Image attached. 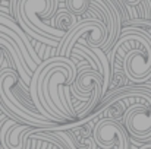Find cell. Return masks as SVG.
Segmentation results:
<instances>
[{
  "instance_id": "1",
  "label": "cell",
  "mask_w": 151,
  "mask_h": 149,
  "mask_svg": "<svg viewBox=\"0 0 151 149\" xmlns=\"http://www.w3.org/2000/svg\"><path fill=\"white\" fill-rule=\"evenodd\" d=\"M111 73L119 67L128 81L142 83L151 79V34L144 28L125 26L110 48Z\"/></svg>"
},
{
  "instance_id": "2",
  "label": "cell",
  "mask_w": 151,
  "mask_h": 149,
  "mask_svg": "<svg viewBox=\"0 0 151 149\" xmlns=\"http://www.w3.org/2000/svg\"><path fill=\"white\" fill-rule=\"evenodd\" d=\"M0 101L7 110L10 118L22 124H29L40 129H63L65 124L46 118L29 95V86L21 79L18 72L12 67L3 66L0 69Z\"/></svg>"
},
{
  "instance_id": "3",
  "label": "cell",
  "mask_w": 151,
  "mask_h": 149,
  "mask_svg": "<svg viewBox=\"0 0 151 149\" xmlns=\"http://www.w3.org/2000/svg\"><path fill=\"white\" fill-rule=\"evenodd\" d=\"M117 99H125L126 108L122 115V124L126 133L137 142H147L151 139V86H125L106 94L101 107H106Z\"/></svg>"
},
{
  "instance_id": "4",
  "label": "cell",
  "mask_w": 151,
  "mask_h": 149,
  "mask_svg": "<svg viewBox=\"0 0 151 149\" xmlns=\"http://www.w3.org/2000/svg\"><path fill=\"white\" fill-rule=\"evenodd\" d=\"M57 10L59 0H19L13 16L28 35L44 46L57 47L68 32L44 22L46 19H51Z\"/></svg>"
},
{
  "instance_id": "5",
  "label": "cell",
  "mask_w": 151,
  "mask_h": 149,
  "mask_svg": "<svg viewBox=\"0 0 151 149\" xmlns=\"http://www.w3.org/2000/svg\"><path fill=\"white\" fill-rule=\"evenodd\" d=\"M109 31L106 24L99 16L93 15L90 18H85L82 21H78V24L63 37L57 46V56H65L70 58L72 48L76 43L88 46L90 48L99 47L104 48V44L107 41Z\"/></svg>"
},
{
  "instance_id": "6",
  "label": "cell",
  "mask_w": 151,
  "mask_h": 149,
  "mask_svg": "<svg viewBox=\"0 0 151 149\" xmlns=\"http://www.w3.org/2000/svg\"><path fill=\"white\" fill-rule=\"evenodd\" d=\"M66 9L76 16L90 10L100 18L106 24L109 31V37L103 51L109 53L114 41L119 38L122 31V24H123L120 10L116 7V4L111 0H66Z\"/></svg>"
},
{
  "instance_id": "7",
  "label": "cell",
  "mask_w": 151,
  "mask_h": 149,
  "mask_svg": "<svg viewBox=\"0 0 151 149\" xmlns=\"http://www.w3.org/2000/svg\"><path fill=\"white\" fill-rule=\"evenodd\" d=\"M103 91V76L99 70L90 67V64H78V73L75 81L70 83V95L78 101L87 102L91 101V97L96 91ZM104 94V92H103Z\"/></svg>"
},
{
  "instance_id": "8",
  "label": "cell",
  "mask_w": 151,
  "mask_h": 149,
  "mask_svg": "<svg viewBox=\"0 0 151 149\" xmlns=\"http://www.w3.org/2000/svg\"><path fill=\"white\" fill-rule=\"evenodd\" d=\"M32 126L18 123L13 118H7L0 129V143L4 149H27L28 136L32 132Z\"/></svg>"
},
{
  "instance_id": "9",
  "label": "cell",
  "mask_w": 151,
  "mask_h": 149,
  "mask_svg": "<svg viewBox=\"0 0 151 149\" xmlns=\"http://www.w3.org/2000/svg\"><path fill=\"white\" fill-rule=\"evenodd\" d=\"M28 139H38V140H49L53 143V149H70L68 146V143L59 136L56 135V132L53 129H40V127H34L31 135L28 136Z\"/></svg>"
},
{
  "instance_id": "10",
  "label": "cell",
  "mask_w": 151,
  "mask_h": 149,
  "mask_svg": "<svg viewBox=\"0 0 151 149\" xmlns=\"http://www.w3.org/2000/svg\"><path fill=\"white\" fill-rule=\"evenodd\" d=\"M53 21H51V25L54 26V28H57V29H62V31H66V32H69L76 24H78V21H76V15H73L70 10H57L56 12V15L51 18Z\"/></svg>"
},
{
  "instance_id": "11",
  "label": "cell",
  "mask_w": 151,
  "mask_h": 149,
  "mask_svg": "<svg viewBox=\"0 0 151 149\" xmlns=\"http://www.w3.org/2000/svg\"><path fill=\"white\" fill-rule=\"evenodd\" d=\"M122 1L129 7L139 6L141 10L144 12V19L151 21V0H122Z\"/></svg>"
},
{
  "instance_id": "12",
  "label": "cell",
  "mask_w": 151,
  "mask_h": 149,
  "mask_svg": "<svg viewBox=\"0 0 151 149\" xmlns=\"http://www.w3.org/2000/svg\"><path fill=\"white\" fill-rule=\"evenodd\" d=\"M7 118H10V117H7V114H4L3 111H0V129H1V126H3V123L7 120ZM0 149H4L1 146V143H0Z\"/></svg>"
},
{
  "instance_id": "13",
  "label": "cell",
  "mask_w": 151,
  "mask_h": 149,
  "mask_svg": "<svg viewBox=\"0 0 151 149\" xmlns=\"http://www.w3.org/2000/svg\"><path fill=\"white\" fill-rule=\"evenodd\" d=\"M0 111H3V113H4V114H7V110H6V108H4V105H3V104H1V101H0ZM7 117H9V114H7Z\"/></svg>"
},
{
  "instance_id": "14",
  "label": "cell",
  "mask_w": 151,
  "mask_h": 149,
  "mask_svg": "<svg viewBox=\"0 0 151 149\" xmlns=\"http://www.w3.org/2000/svg\"><path fill=\"white\" fill-rule=\"evenodd\" d=\"M139 149H151V145H145V146H142V148H139Z\"/></svg>"
}]
</instances>
